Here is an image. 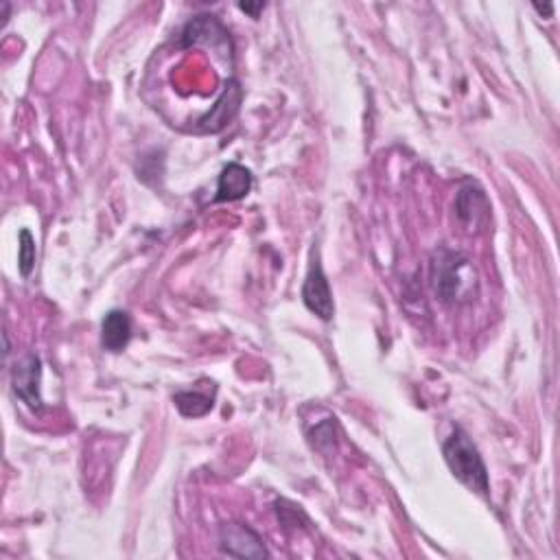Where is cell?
<instances>
[{
    "label": "cell",
    "instance_id": "6da1fadb",
    "mask_svg": "<svg viewBox=\"0 0 560 560\" xmlns=\"http://www.w3.org/2000/svg\"><path fill=\"white\" fill-rule=\"evenodd\" d=\"M431 285L445 305H469L475 300L480 283L471 259L462 252L440 248L431 259Z\"/></svg>",
    "mask_w": 560,
    "mask_h": 560
},
{
    "label": "cell",
    "instance_id": "7a4b0ae2",
    "mask_svg": "<svg viewBox=\"0 0 560 560\" xmlns=\"http://www.w3.org/2000/svg\"><path fill=\"white\" fill-rule=\"evenodd\" d=\"M442 455L449 471L458 482H462L473 493L488 497L490 493V480L484 458L473 445V440L464 434L460 427L453 429V434L442 445Z\"/></svg>",
    "mask_w": 560,
    "mask_h": 560
},
{
    "label": "cell",
    "instance_id": "3957f363",
    "mask_svg": "<svg viewBox=\"0 0 560 560\" xmlns=\"http://www.w3.org/2000/svg\"><path fill=\"white\" fill-rule=\"evenodd\" d=\"M184 46H208L221 60H232V42L228 29L215 16H197L182 31Z\"/></svg>",
    "mask_w": 560,
    "mask_h": 560
},
{
    "label": "cell",
    "instance_id": "277c9868",
    "mask_svg": "<svg viewBox=\"0 0 560 560\" xmlns=\"http://www.w3.org/2000/svg\"><path fill=\"white\" fill-rule=\"evenodd\" d=\"M302 302H305V307L311 313L318 315L320 320H324V322L333 320V315H335L333 291L329 285V278H326V274L322 270L320 256L315 252L311 256V265H309V272L305 278V285H302Z\"/></svg>",
    "mask_w": 560,
    "mask_h": 560
},
{
    "label": "cell",
    "instance_id": "5b68a950",
    "mask_svg": "<svg viewBox=\"0 0 560 560\" xmlns=\"http://www.w3.org/2000/svg\"><path fill=\"white\" fill-rule=\"evenodd\" d=\"M11 385L18 399L25 403L29 410L42 412L44 401H42V359L38 355H27L20 361H16L11 368Z\"/></svg>",
    "mask_w": 560,
    "mask_h": 560
},
{
    "label": "cell",
    "instance_id": "8992f818",
    "mask_svg": "<svg viewBox=\"0 0 560 560\" xmlns=\"http://www.w3.org/2000/svg\"><path fill=\"white\" fill-rule=\"evenodd\" d=\"M219 547L221 552L235 558H265L270 556L265 550L263 539L250 525L230 521L219 528Z\"/></svg>",
    "mask_w": 560,
    "mask_h": 560
},
{
    "label": "cell",
    "instance_id": "52a82bcc",
    "mask_svg": "<svg viewBox=\"0 0 560 560\" xmlns=\"http://www.w3.org/2000/svg\"><path fill=\"white\" fill-rule=\"evenodd\" d=\"M455 215L469 232H477L486 226L490 217V202L480 186L473 182L462 186L458 197H455Z\"/></svg>",
    "mask_w": 560,
    "mask_h": 560
},
{
    "label": "cell",
    "instance_id": "ba28073f",
    "mask_svg": "<svg viewBox=\"0 0 560 560\" xmlns=\"http://www.w3.org/2000/svg\"><path fill=\"white\" fill-rule=\"evenodd\" d=\"M243 101V90L239 86L237 79H230L228 86L224 90V95L217 99V103L213 105L204 119H200V130L202 132H219L235 119V114L239 112V105Z\"/></svg>",
    "mask_w": 560,
    "mask_h": 560
},
{
    "label": "cell",
    "instance_id": "9c48e42d",
    "mask_svg": "<svg viewBox=\"0 0 560 560\" xmlns=\"http://www.w3.org/2000/svg\"><path fill=\"white\" fill-rule=\"evenodd\" d=\"M252 191V173L250 169H245L239 162H230L224 171L219 173L217 182V195L215 202H239L245 195Z\"/></svg>",
    "mask_w": 560,
    "mask_h": 560
},
{
    "label": "cell",
    "instance_id": "30bf717a",
    "mask_svg": "<svg viewBox=\"0 0 560 560\" xmlns=\"http://www.w3.org/2000/svg\"><path fill=\"white\" fill-rule=\"evenodd\" d=\"M132 340V318L127 311L114 309L101 322V346L110 353H121Z\"/></svg>",
    "mask_w": 560,
    "mask_h": 560
},
{
    "label": "cell",
    "instance_id": "8fae6325",
    "mask_svg": "<svg viewBox=\"0 0 560 560\" xmlns=\"http://www.w3.org/2000/svg\"><path fill=\"white\" fill-rule=\"evenodd\" d=\"M173 403H175V407H178V412L182 416H186V418H202L210 410H213L215 399H213V396H208V394H202V392L186 390V392L175 394L173 396Z\"/></svg>",
    "mask_w": 560,
    "mask_h": 560
},
{
    "label": "cell",
    "instance_id": "7c38bea8",
    "mask_svg": "<svg viewBox=\"0 0 560 560\" xmlns=\"http://www.w3.org/2000/svg\"><path fill=\"white\" fill-rule=\"evenodd\" d=\"M35 239L31 232L25 228L20 230V243H18V270L22 278H29L31 272L35 270Z\"/></svg>",
    "mask_w": 560,
    "mask_h": 560
},
{
    "label": "cell",
    "instance_id": "4fadbf2b",
    "mask_svg": "<svg viewBox=\"0 0 560 560\" xmlns=\"http://www.w3.org/2000/svg\"><path fill=\"white\" fill-rule=\"evenodd\" d=\"M239 9H241V11H248V14H250L252 18H256V16H259V11H263V9H265V5H263V3H259V5L241 3V5H239Z\"/></svg>",
    "mask_w": 560,
    "mask_h": 560
},
{
    "label": "cell",
    "instance_id": "5bb4252c",
    "mask_svg": "<svg viewBox=\"0 0 560 560\" xmlns=\"http://www.w3.org/2000/svg\"><path fill=\"white\" fill-rule=\"evenodd\" d=\"M534 9H536V11H541V14L545 11L547 16H552V11H554V7H552V5H545V7H541V5H534Z\"/></svg>",
    "mask_w": 560,
    "mask_h": 560
}]
</instances>
